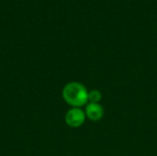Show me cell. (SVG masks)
Listing matches in <instances>:
<instances>
[{
	"mask_svg": "<svg viewBox=\"0 0 157 156\" xmlns=\"http://www.w3.org/2000/svg\"><path fill=\"white\" fill-rule=\"evenodd\" d=\"M64 101L73 108L86 106L88 101V91L86 87L79 82H70L63 89Z\"/></svg>",
	"mask_w": 157,
	"mask_h": 156,
	"instance_id": "6da1fadb",
	"label": "cell"
},
{
	"mask_svg": "<svg viewBox=\"0 0 157 156\" xmlns=\"http://www.w3.org/2000/svg\"><path fill=\"white\" fill-rule=\"evenodd\" d=\"M86 113L80 108H72L65 114V122L71 128H79L86 121Z\"/></svg>",
	"mask_w": 157,
	"mask_h": 156,
	"instance_id": "7a4b0ae2",
	"label": "cell"
},
{
	"mask_svg": "<svg viewBox=\"0 0 157 156\" xmlns=\"http://www.w3.org/2000/svg\"><path fill=\"white\" fill-rule=\"evenodd\" d=\"M86 117L92 121H98L104 116V108L99 103L88 102L85 108Z\"/></svg>",
	"mask_w": 157,
	"mask_h": 156,
	"instance_id": "3957f363",
	"label": "cell"
},
{
	"mask_svg": "<svg viewBox=\"0 0 157 156\" xmlns=\"http://www.w3.org/2000/svg\"><path fill=\"white\" fill-rule=\"evenodd\" d=\"M102 99V94L99 90L94 89L88 92V101L91 103H99Z\"/></svg>",
	"mask_w": 157,
	"mask_h": 156,
	"instance_id": "277c9868",
	"label": "cell"
}]
</instances>
